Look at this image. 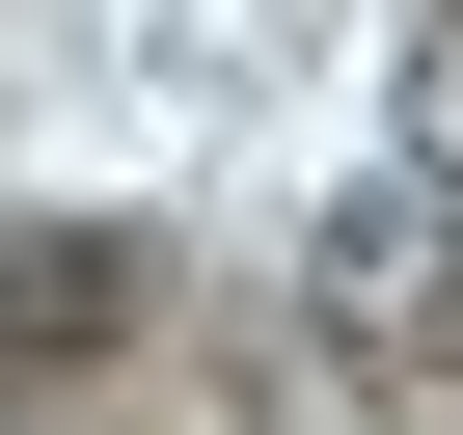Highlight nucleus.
I'll list each match as a JSON object with an SVG mask.
<instances>
[{
	"mask_svg": "<svg viewBox=\"0 0 463 435\" xmlns=\"http://www.w3.org/2000/svg\"><path fill=\"white\" fill-rule=\"evenodd\" d=\"M137 327V245H0V354H109Z\"/></svg>",
	"mask_w": 463,
	"mask_h": 435,
	"instance_id": "obj_2",
	"label": "nucleus"
},
{
	"mask_svg": "<svg viewBox=\"0 0 463 435\" xmlns=\"http://www.w3.org/2000/svg\"><path fill=\"white\" fill-rule=\"evenodd\" d=\"M409 163L463 190V28H409Z\"/></svg>",
	"mask_w": 463,
	"mask_h": 435,
	"instance_id": "obj_3",
	"label": "nucleus"
},
{
	"mask_svg": "<svg viewBox=\"0 0 463 435\" xmlns=\"http://www.w3.org/2000/svg\"><path fill=\"white\" fill-rule=\"evenodd\" d=\"M300 300H327V354H436V327H463V190H436V163H382L327 245H300Z\"/></svg>",
	"mask_w": 463,
	"mask_h": 435,
	"instance_id": "obj_1",
	"label": "nucleus"
}]
</instances>
